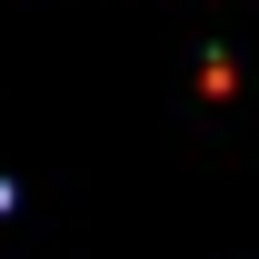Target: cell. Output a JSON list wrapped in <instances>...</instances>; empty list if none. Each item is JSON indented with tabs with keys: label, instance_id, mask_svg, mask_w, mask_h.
<instances>
[{
	"label": "cell",
	"instance_id": "obj_1",
	"mask_svg": "<svg viewBox=\"0 0 259 259\" xmlns=\"http://www.w3.org/2000/svg\"><path fill=\"white\" fill-rule=\"evenodd\" d=\"M0 220H10V180H0Z\"/></svg>",
	"mask_w": 259,
	"mask_h": 259
}]
</instances>
